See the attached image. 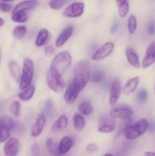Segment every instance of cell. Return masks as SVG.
<instances>
[{"label": "cell", "instance_id": "obj_1", "mask_svg": "<svg viewBox=\"0 0 155 156\" xmlns=\"http://www.w3.org/2000/svg\"><path fill=\"white\" fill-rule=\"evenodd\" d=\"M72 82L81 91L86 88L91 79V66L88 60H81L77 62L73 69Z\"/></svg>", "mask_w": 155, "mask_h": 156}, {"label": "cell", "instance_id": "obj_2", "mask_svg": "<svg viewBox=\"0 0 155 156\" xmlns=\"http://www.w3.org/2000/svg\"><path fill=\"white\" fill-rule=\"evenodd\" d=\"M72 57L68 51H62L53 57L50 64V71L62 76L71 67Z\"/></svg>", "mask_w": 155, "mask_h": 156}, {"label": "cell", "instance_id": "obj_3", "mask_svg": "<svg viewBox=\"0 0 155 156\" xmlns=\"http://www.w3.org/2000/svg\"><path fill=\"white\" fill-rule=\"evenodd\" d=\"M149 122L147 119L141 118L135 123L126 126L123 129V135L127 140H134L144 135L148 129Z\"/></svg>", "mask_w": 155, "mask_h": 156}, {"label": "cell", "instance_id": "obj_4", "mask_svg": "<svg viewBox=\"0 0 155 156\" xmlns=\"http://www.w3.org/2000/svg\"><path fill=\"white\" fill-rule=\"evenodd\" d=\"M33 74H34V65L33 61L29 58H24L23 61V68L19 83L20 89H24L31 85Z\"/></svg>", "mask_w": 155, "mask_h": 156}, {"label": "cell", "instance_id": "obj_5", "mask_svg": "<svg viewBox=\"0 0 155 156\" xmlns=\"http://www.w3.org/2000/svg\"><path fill=\"white\" fill-rule=\"evenodd\" d=\"M46 84L49 88L56 94L62 92L65 87V82L62 76L51 73L50 70L46 73Z\"/></svg>", "mask_w": 155, "mask_h": 156}, {"label": "cell", "instance_id": "obj_6", "mask_svg": "<svg viewBox=\"0 0 155 156\" xmlns=\"http://www.w3.org/2000/svg\"><path fill=\"white\" fill-rule=\"evenodd\" d=\"M84 3L76 2L67 6L63 11V15L68 18H77L81 16L84 12Z\"/></svg>", "mask_w": 155, "mask_h": 156}, {"label": "cell", "instance_id": "obj_7", "mask_svg": "<svg viewBox=\"0 0 155 156\" xmlns=\"http://www.w3.org/2000/svg\"><path fill=\"white\" fill-rule=\"evenodd\" d=\"M114 47H115V45L111 41L105 43L93 53L91 56V59L94 61H100L106 59L113 51Z\"/></svg>", "mask_w": 155, "mask_h": 156}, {"label": "cell", "instance_id": "obj_8", "mask_svg": "<svg viewBox=\"0 0 155 156\" xmlns=\"http://www.w3.org/2000/svg\"><path fill=\"white\" fill-rule=\"evenodd\" d=\"M133 115V111L132 108L129 106H119L111 110L109 112V117L112 119H121V120H126V119L131 118Z\"/></svg>", "mask_w": 155, "mask_h": 156}, {"label": "cell", "instance_id": "obj_9", "mask_svg": "<svg viewBox=\"0 0 155 156\" xmlns=\"http://www.w3.org/2000/svg\"><path fill=\"white\" fill-rule=\"evenodd\" d=\"M46 123V117L45 114L40 113L38 114L36 121L30 129V136L33 138H36L40 136L45 127Z\"/></svg>", "mask_w": 155, "mask_h": 156}, {"label": "cell", "instance_id": "obj_10", "mask_svg": "<svg viewBox=\"0 0 155 156\" xmlns=\"http://www.w3.org/2000/svg\"><path fill=\"white\" fill-rule=\"evenodd\" d=\"M20 149V142L16 137H10L4 146L5 156H17Z\"/></svg>", "mask_w": 155, "mask_h": 156}, {"label": "cell", "instance_id": "obj_11", "mask_svg": "<svg viewBox=\"0 0 155 156\" xmlns=\"http://www.w3.org/2000/svg\"><path fill=\"white\" fill-rule=\"evenodd\" d=\"M155 63V41H152L145 51V56L141 62V67L147 69Z\"/></svg>", "mask_w": 155, "mask_h": 156}, {"label": "cell", "instance_id": "obj_12", "mask_svg": "<svg viewBox=\"0 0 155 156\" xmlns=\"http://www.w3.org/2000/svg\"><path fill=\"white\" fill-rule=\"evenodd\" d=\"M116 127V123L112 117H103L100 120L98 131L102 133H111Z\"/></svg>", "mask_w": 155, "mask_h": 156}, {"label": "cell", "instance_id": "obj_13", "mask_svg": "<svg viewBox=\"0 0 155 156\" xmlns=\"http://www.w3.org/2000/svg\"><path fill=\"white\" fill-rule=\"evenodd\" d=\"M121 83L119 79H115L111 84L110 88H109V105L113 106L118 102L121 95Z\"/></svg>", "mask_w": 155, "mask_h": 156}, {"label": "cell", "instance_id": "obj_14", "mask_svg": "<svg viewBox=\"0 0 155 156\" xmlns=\"http://www.w3.org/2000/svg\"><path fill=\"white\" fill-rule=\"evenodd\" d=\"M80 93V90L75 86L72 82H71L68 88L65 90V92L64 94V101L68 105H72L77 100L78 97Z\"/></svg>", "mask_w": 155, "mask_h": 156}, {"label": "cell", "instance_id": "obj_15", "mask_svg": "<svg viewBox=\"0 0 155 156\" xmlns=\"http://www.w3.org/2000/svg\"><path fill=\"white\" fill-rule=\"evenodd\" d=\"M73 32H74V27H73V26L70 25L65 27V28L61 31V33L59 34L57 39H56V43H55L56 47L60 48L62 46L65 45V44H66L67 41H68V40H69V38L71 37V35L73 34Z\"/></svg>", "mask_w": 155, "mask_h": 156}, {"label": "cell", "instance_id": "obj_16", "mask_svg": "<svg viewBox=\"0 0 155 156\" xmlns=\"http://www.w3.org/2000/svg\"><path fill=\"white\" fill-rule=\"evenodd\" d=\"M74 140L72 137L69 136H65L61 139L59 144L58 146V150H59V155H65L68 153L71 148L74 146Z\"/></svg>", "mask_w": 155, "mask_h": 156}, {"label": "cell", "instance_id": "obj_17", "mask_svg": "<svg viewBox=\"0 0 155 156\" xmlns=\"http://www.w3.org/2000/svg\"><path fill=\"white\" fill-rule=\"evenodd\" d=\"M39 5V2L37 0H24L20 2L14 8L12 12H27L29 10H33Z\"/></svg>", "mask_w": 155, "mask_h": 156}, {"label": "cell", "instance_id": "obj_18", "mask_svg": "<svg viewBox=\"0 0 155 156\" xmlns=\"http://www.w3.org/2000/svg\"><path fill=\"white\" fill-rule=\"evenodd\" d=\"M140 79L138 76H135V77L130 78L126 84L124 85L122 88V92L125 95L128 96L130 94H133L136 91L137 88L139 84Z\"/></svg>", "mask_w": 155, "mask_h": 156}, {"label": "cell", "instance_id": "obj_19", "mask_svg": "<svg viewBox=\"0 0 155 156\" xmlns=\"http://www.w3.org/2000/svg\"><path fill=\"white\" fill-rule=\"evenodd\" d=\"M126 56L128 62L131 66L135 69H140L141 65L140 63L139 56L137 54L136 52L132 48V47H128L126 50Z\"/></svg>", "mask_w": 155, "mask_h": 156}, {"label": "cell", "instance_id": "obj_20", "mask_svg": "<svg viewBox=\"0 0 155 156\" xmlns=\"http://www.w3.org/2000/svg\"><path fill=\"white\" fill-rule=\"evenodd\" d=\"M50 38V33L47 29L42 28L39 30L36 37L35 39V46L36 47H40L46 45L49 42Z\"/></svg>", "mask_w": 155, "mask_h": 156}, {"label": "cell", "instance_id": "obj_21", "mask_svg": "<svg viewBox=\"0 0 155 156\" xmlns=\"http://www.w3.org/2000/svg\"><path fill=\"white\" fill-rule=\"evenodd\" d=\"M68 120L65 115H61L51 126V131L53 133H58L59 131L65 129L68 126Z\"/></svg>", "mask_w": 155, "mask_h": 156}, {"label": "cell", "instance_id": "obj_22", "mask_svg": "<svg viewBox=\"0 0 155 156\" xmlns=\"http://www.w3.org/2000/svg\"><path fill=\"white\" fill-rule=\"evenodd\" d=\"M34 93L35 86L33 85H30V86L27 87L24 89H22L18 93V98L22 101H28L33 97Z\"/></svg>", "mask_w": 155, "mask_h": 156}, {"label": "cell", "instance_id": "obj_23", "mask_svg": "<svg viewBox=\"0 0 155 156\" xmlns=\"http://www.w3.org/2000/svg\"><path fill=\"white\" fill-rule=\"evenodd\" d=\"M72 123L74 129L78 132H81L84 129L85 125H86V121L82 114H74L72 117Z\"/></svg>", "mask_w": 155, "mask_h": 156}, {"label": "cell", "instance_id": "obj_24", "mask_svg": "<svg viewBox=\"0 0 155 156\" xmlns=\"http://www.w3.org/2000/svg\"><path fill=\"white\" fill-rule=\"evenodd\" d=\"M9 69L12 78L14 79V80L16 82H20L21 76V71L18 62H15V61H10V62H9Z\"/></svg>", "mask_w": 155, "mask_h": 156}, {"label": "cell", "instance_id": "obj_25", "mask_svg": "<svg viewBox=\"0 0 155 156\" xmlns=\"http://www.w3.org/2000/svg\"><path fill=\"white\" fill-rule=\"evenodd\" d=\"M78 111L84 116L91 115L93 112V106L89 101H84L79 104Z\"/></svg>", "mask_w": 155, "mask_h": 156}, {"label": "cell", "instance_id": "obj_26", "mask_svg": "<svg viewBox=\"0 0 155 156\" xmlns=\"http://www.w3.org/2000/svg\"><path fill=\"white\" fill-rule=\"evenodd\" d=\"M28 19L26 12H12V20L16 23H25Z\"/></svg>", "mask_w": 155, "mask_h": 156}, {"label": "cell", "instance_id": "obj_27", "mask_svg": "<svg viewBox=\"0 0 155 156\" xmlns=\"http://www.w3.org/2000/svg\"><path fill=\"white\" fill-rule=\"evenodd\" d=\"M27 27L25 25H18L15 27L12 31V35L17 40H21L27 34Z\"/></svg>", "mask_w": 155, "mask_h": 156}, {"label": "cell", "instance_id": "obj_28", "mask_svg": "<svg viewBox=\"0 0 155 156\" xmlns=\"http://www.w3.org/2000/svg\"><path fill=\"white\" fill-rule=\"evenodd\" d=\"M137 18L134 15H131L129 16V19H128V23H127V28L128 31L130 34H134L136 31L137 29Z\"/></svg>", "mask_w": 155, "mask_h": 156}, {"label": "cell", "instance_id": "obj_29", "mask_svg": "<svg viewBox=\"0 0 155 156\" xmlns=\"http://www.w3.org/2000/svg\"><path fill=\"white\" fill-rule=\"evenodd\" d=\"M11 130L8 129L6 126L2 124L0 126V143H5L9 138H10Z\"/></svg>", "mask_w": 155, "mask_h": 156}, {"label": "cell", "instance_id": "obj_30", "mask_svg": "<svg viewBox=\"0 0 155 156\" xmlns=\"http://www.w3.org/2000/svg\"><path fill=\"white\" fill-rule=\"evenodd\" d=\"M104 72L103 70H100V69H97L95 70L93 73L92 76L91 77V81H92L94 83L96 84H99L104 79Z\"/></svg>", "mask_w": 155, "mask_h": 156}, {"label": "cell", "instance_id": "obj_31", "mask_svg": "<svg viewBox=\"0 0 155 156\" xmlns=\"http://www.w3.org/2000/svg\"><path fill=\"white\" fill-rule=\"evenodd\" d=\"M10 111L12 114L16 117H18L21 114V103L19 101H14L10 105Z\"/></svg>", "mask_w": 155, "mask_h": 156}, {"label": "cell", "instance_id": "obj_32", "mask_svg": "<svg viewBox=\"0 0 155 156\" xmlns=\"http://www.w3.org/2000/svg\"><path fill=\"white\" fill-rule=\"evenodd\" d=\"M66 0H50L49 2V6L53 10H59L65 5Z\"/></svg>", "mask_w": 155, "mask_h": 156}, {"label": "cell", "instance_id": "obj_33", "mask_svg": "<svg viewBox=\"0 0 155 156\" xmlns=\"http://www.w3.org/2000/svg\"><path fill=\"white\" fill-rule=\"evenodd\" d=\"M53 110H54V102L49 99L46 102L45 106H44V114H45L46 117H51L52 114L53 113Z\"/></svg>", "mask_w": 155, "mask_h": 156}, {"label": "cell", "instance_id": "obj_34", "mask_svg": "<svg viewBox=\"0 0 155 156\" xmlns=\"http://www.w3.org/2000/svg\"><path fill=\"white\" fill-rule=\"evenodd\" d=\"M129 12V2L123 4L118 7V14L120 18H125L127 16L128 13Z\"/></svg>", "mask_w": 155, "mask_h": 156}, {"label": "cell", "instance_id": "obj_35", "mask_svg": "<svg viewBox=\"0 0 155 156\" xmlns=\"http://www.w3.org/2000/svg\"><path fill=\"white\" fill-rule=\"evenodd\" d=\"M2 124L8 128V129H10L11 131L15 128V121L13 120V119L12 117H9V116H5V117H2Z\"/></svg>", "mask_w": 155, "mask_h": 156}, {"label": "cell", "instance_id": "obj_36", "mask_svg": "<svg viewBox=\"0 0 155 156\" xmlns=\"http://www.w3.org/2000/svg\"><path fill=\"white\" fill-rule=\"evenodd\" d=\"M148 98V93H147V90L141 88L137 93V99L139 102H144Z\"/></svg>", "mask_w": 155, "mask_h": 156}, {"label": "cell", "instance_id": "obj_37", "mask_svg": "<svg viewBox=\"0 0 155 156\" xmlns=\"http://www.w3.org/2000/svg\"><path fill=\"white\" fill-rule=\"evenodd\" d=\"M31 156H41L40 147L38 143H33L31 146Z\"/></svg>", "mask_w": 155, "mask_h": 156}, {"label": "cell", "instance_id": "obj_38", "mask_svg": "<svg viewBox=\"0 0 155 156\" xmlns=\"http://www.w3.org/2000/svg\"><path fill=\"white\" fill-rule=\"evenodd\" d=\"M85 149L90 154L95 153V152H97L98 151V146L96 144H94V143H89V144H88L86 146Z\"/></svg>", "mask_w": 155, "mask_h": 156}, {"label": "cell", "instance_id": "obj_39", "mask_svg": "<svg viewBox=\"0 0 155 156\" xmlns=\"http://www.w3.org/2000/svg\"><path fill=\"white\" fill-rule=\"evenodd\" d=\"M12 5L9 4L6 2H0V10L3 12H9L12 11Z\"/></svg>", "mask_w": 155, "mask_h": 156}, {"label": "cell", "instance_id": "obj_40", "mask_svg": "<svg viewBox=\"0 0 155 156\" xmlns=\"http://www.w3.org/2000/svg\"><path fill=\"white\" fill-rule=\"evenodd\" d=\"M44 52H45L46 56H53L56 53V50L53 46H46Z\"/></svg>", "mask_w": 155, "mask_h": 156}, {"label": "cell", "instance_id": "obj_41", "mask_svg": "<svg viewBox=\"0 0 155 156\" xmlns=\"http://www.w3.org/2000/svg\"><path fill=\"white\" fill-rule=\"evenodd\" d=\"M147 31L150 35L155 34V21H150V24H148V27H147Z\"/></svg>", "mask_w": 155, "mask_h": 156}, {"label": "cell", "instance_id": "obj_42", "mask_svg": "<svg viewBox=\"0 0 155 156\" xmlns=\"http://www.w3.org/2000/svg\"><path fill=\"white\" fill-rule=\"evenodd\" d=\"M118 29H119V23L115 22L113 24H112V27H111V31H112V33H115V32H116L117 30H118Z\"/></svg>", "mask_w": 155, "mask_h": 156}, {"label": "cell", "instance_id": "obj_43", "mask_svg": "<svg viewBox=\"0 0 155 156\" xmlns=\"http://www.w3.org/2000/svg\"><path fill=\"white\" fill-rule=\"evenodd\" d=\"M53 144V140H52L51 138H48L46 140V148H50L51 147L52 145Z\"/></svg>", "mask_w": 155, "mask_h": 156}, {"label": "cell", "instance_id": "obj_44", "mask_svg": "<svg viewBox=\"0 0 155 156\" xmlns=\"http://www.w3.org/2000/svg\"><path fill=\"white\" fill-rule=\"evenodd\" d=\"M115 2H116V4H117V6H120L122 5L123 4H126V3L128 2V0H115Z\"/></svg>", "mask_w": 155, "mask_h": 156}, {"label": "cell", "instance_id": "obj_45", "mask_svg": "<svg viewBox=\"0 0 155 156\" xmlns=\"http://www.w3.org/2000/svg\"><path fill=\"white\" fill-rule=\"evenodd\" d=\"M148 129L150 132H154L155 131V124L153 123H149L148 126Z\"/></svg>", "mask_w": 155, "mask_h": 156}, {"label": "cell", "instance_id": "obj_46", "mask_svg": "<svg viewBox=\"0 0 155 156\" xmlns=\"http://www.w3.org/2000/svg\"><path fill=\"white\" fill-rule=\"evenodd\" d=\"M144 156H155V152H145L144 154Z\"/></svg>", "mask_w": 155, "mask_h": 156}, {"label": "cell", "instance_id": "obj_47", "mask_svg": "<svg viewBox=\"0 0 155 156\" xmlns=\"http://www.w3.org/2000/svg\"><path fill=\"white\" fill-rule=\"evenodd\" d=\"M4 24H5L4 20H3L2 18H0V27H2V26L4 25Z\"/></svg>", "mask_w": 155, "mask_h": 156}, {"label": "cell", "instance_id": "obj_48", "mask_svg": "<svg viewBox=\"0 0 155 156\" xmlns=\"http://www.w3.org/2000/svg\"><path fill=\"white\" fill-rule=\"evenodd\" d=\"M103 156H113L111 153H106L105 155H103Z\"/></svg>", "mask_w": 155, "mask_h": 156}, {"label": "cell", "instance_id": "obj_49", "mask_svg": "<svg viewBox=\"0 0 155 156\" xmlns=\"http://www.w3.org/2000/svg\"><path fill=\"white\" fill-rule=\"evenodd\" d=\"M0 1L6 2H12V1H14V0H0Z\"/></svg>", "mask_w": 155, "mask_h": 156}, {"label": "cell", "instance_id": "obj_50", "mask_svg": "<svg viewBox=\"0 0 155 156\" xmlns=\"http://www.w3.org/2000/svg\"><path fill=\"white\" fill-rule=\"evenodd\" d=\"M2 124V117H0V126H1Z\"/></svg>", "mask_w": 155, "mask_h": 156}, {"label": "cell", "instance_id": "obj_51", "mask_svg": "<svg viewBox=\"0 0 155 156\" xmlns=\"http://www.w3.org/2000/svg\"><path fill=\"white\" fill-rule=\"evenodd\" d=\"M154 91H155V86H154Z\"/></svg>", "mask_w": 155, "mask_h": 156}]
</instances>
